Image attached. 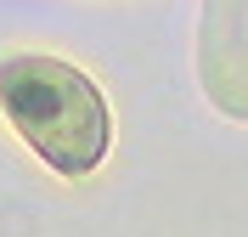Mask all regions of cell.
Returning <instances> with one entry per match:
<instances>
[{"instance_id": "cell-1", "label": "cell", "mask_w": 248, "mask_h": 237, "mask_svg": "<svg viewBox=\"0 0 248 237\" xmlns=\"http://www.w3.org/2000/svg\"><path fill=\"white\" fill-rule=\"evenodd\" d=\"M0 113L29 142V153L68 181L91 175L108 158L113 142L108 96L96 91L85 68L62 63V57H40V51L6 57L0 63Z\"/></svg>"}]
</instances>
